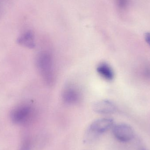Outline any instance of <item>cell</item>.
Listing matches in <instances>:
<instances>
[{"mask_svg": "<svg viewBox=\"0 0 150 150\" xmlns=\"http://www.w3.org/2000/svg\"><path fill=\"white\" fill-rule=\"evenodd\" d=\"M140 150H147L145 149L144 147H142V148H140Z\"/></svg>", "mask_w": 150, "mask_h": 150, "instance_id": "obj_13", "label": "cell"}, {"mask_svg": "<svg viewBox=\"0 0 150 150\" xmlns=\"http://www.w3.org/2000/svg\"><path fill=\"white\" fill-rule=\"evenodd\" d=\"M115 3L117 7L120 10H124L128 7L129 0H115Z\"/></svg>", "mask_w": 150, "mask_h": 150, "instance_id": "obj_9", "label": "cell"}, {"mask_svg": "<svg viewBox=\"0 0 150 150\" xmlns=\"http://www.w3.org/2000/svg\"><path fill=\"white\" fill-rule=\"evenodd\" d=\"M33 109L32 105L27 103L18 105L11 110L10 118L11 121L16 124L27 123L33 116Z\"/></svg>", "mask_w": 150, "mask_h": 150, "instance_id": "obj_3", "label": "cell"}, {"mask_svg": "<svg viewBox=\"0 0 150 150\" xmlns=\"http://www.w3.org/2000/svg\"><path fill=\"white\" fill-rule=\"evenodd\" d=\"M31 143L29 140H26L22 144L19 150H31Z\"/></svg>", "mask_w": 150, "mask_h": 150, "instance_id": "obj_11", "label": "cell"}, {"mask_svg": "<svg viewBox=\"0 0 150 150\" xmlns=\"http://www.w3.org/2000/svg\"><path fill=\"white\" fill-rule=\"evenodd\" d=\"M145 40L146 42H147V44L149 45L150 47V33H147L145 34Z\"/></svg>", "mask_w": 150, "mask_h": 150, "instance_id": "obj_12", "label": "cell"}, {"mask_svg": "<svg viewBox=\"0 0 150 150\" xmlns=\"http://www.w3.org/2000/svg\"><path fill=\"white\" fill-rule=\"evenodd\" d=\"M62 98L66 104L74 105L80 100L81 94L76 87L69 85L67 86L63 91Z\"/></svg>", "mask_w": 150, "mask_h": 150, "instance_id": "obj_5", "label": "cell"}, {"mask_svg": "<svg viewBox=\"0 0 150 150\" xmlns=\"http://www.w3.org/2000/svg\"><path fill=\"white\" fill-rule=\"evenodd\" d=\"M114 125L113 120L111 118H102L94 121L88 127L84 141L86 143L95 141L101 134L112 128Z\"/></svg>", "mask_w": 150, "mask_h": 150, "instance_id": "obj_1", "label": "cell"}, {"mask_svg": "<svg viewBox=\"0 0 150 150\" xmlns=\"http://www.w3.org/2000/svg\"><path fill=\"white\" fill-rule=\"evenodd\" d=\"M93 109L96 112L102 114L113 113L116 111L115 104L108 100H99L94 104Z\"/></svg>", "mask_w": 150, "mask_h": 150, "instance_id": "obj_6", "label": "cell"}, {"mask_svg": "<svg viewBox=\"0 0 150 150\" xmlns=\"http://www.w3.org/2000/svg\"><path fill=\"white\" fill-rule=\"evenodd\" d=\"M97 71L98 74L104 79L111 81L114 77L113 70L110 65L106 62H101L97 67Z\"/></svg>", "mask_w": 150, "mask_h": 150, "instance_id": "obj_7", "label": "cell"}, {"mask_svg": "<svg viewBox=\"0 0 150 150\" xmlns=\"http://www.w3.org/2000/svg\"><path fill=\"white\" fill-rule=\"evenodd\" d=\"M8 0H0V19L3 16L6 10V5Z\"/></svg>", "mask_w": 150, "mask_h": 150, "instance_id": "obj_10", "label": "cell"}, {"mask_svg": "<svg viewBox=\"0 0 150 150\" xmlns=\"http://www.w3.org/2000/svg\"><path fill=\"white\" fill-rule=\"evenodd\" d=\"M37 65L43 78L47 83H51L54 79L52 58L47 52L40 53L37 58Z\"/></svg>", "mask_w": 150, "mask_h": 150, "instance_id": "obj_2", "label": "cell"}, {"mask_svg": "<svg viewBox=\"0 0 150 150\" xmlns=\"http://www.w3.org/2000/svg\"><path fill=\"white\" fill-rule=\"evenodd\" d=\"M112 133L118 141L127 142L131 141L134 137V132L132 127L128 124L120 123L114 125Z\"/></svg>", "mask_w": 150, "mask_h": 150, "instance_id": "obj_4", "label": "cell"}, {"mask_svg": "<svg viewBox=\"0 0 150 150\" xmlns=\"http://www.w3.org/2000/svg\"><path fill=\"white\" fill-rule=\"evenodd\" d=\"M17 43L27 48H34L35 43L33 33L30 31L25 32L18 38Z\"/></svg>", "mask_w": 150, "mask_h": 150, "instance_id": "obj_8", "label": "cell"}]
</instances>
